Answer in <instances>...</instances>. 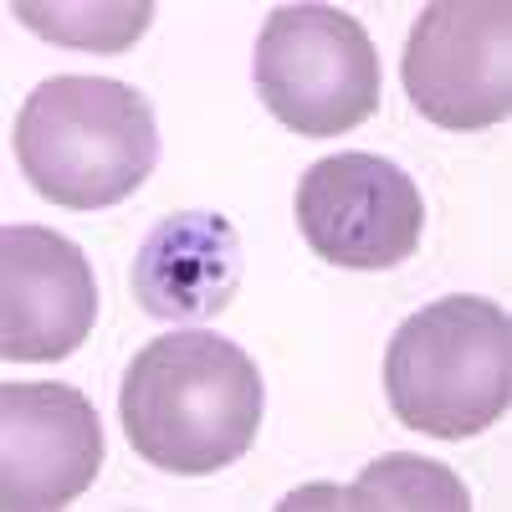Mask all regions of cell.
Wrapping results in <instances>:
<instances>
[{"mask_svg": "<svg viewBox=\"0 0 512 512\" xmlns=\"http://www.w3.org/2000/svg\"><path fill=\"white\" fill-rule=\"evenodd\" d=\"M21 26L77 52H123L149 31L154 0H113V6H72V0H11Z\"/></svg>", "mask_w": 512, "mask_h": 512, "instance_id": "8fae6325", "label": "cell"}, {"mask_svg": "<svg viewBox=\"0 0 512 512\" xmlns=\"http://www.w3.org/2000/svg\"><path fill=\"white\" fill-rule=\"evenodd\" d=\"M103 466V425L72 384L0 390V507L57 512L93 487Z\"/></svg>", "mask_w": 512, "mask_h": 512, "instance_id": "52a82bcc", "label": "cell"}, {"mask_svg": "<svg viewBox=\"0 0 512 512\" xmlns=\"http://www.w3.org/2000/svg\"><path fill=\"white\" fill-rule=\"evenodd\" d=\"M154 159V108L128 82L47 77L16 113V164L52 205L108 210L154 175Z\"/></svg>", "mask_w": 512, "mask_h": 512, "instance_id": "7a4b0ae2", "label": "cell"}, {"mask_svg": "<svg viewBox=\"0 0 512 512\" xmlns=\"http://www.w3.org/2000/svg\"><path fill=\"white\" fill-rule=\"evenodd\" d=\"M512 6L436 0L405 41V93L420 118L451 134L507 123L512 113Z\"/></svg>", "mask_w": 512, "mask_h": 512, "instance_id": "5b68a950", "label": "cell"}, {"mask_svg": "<svg viewBox=\"0 0 512 512\" xmlns=\"http://www.w3.org/2000/svg\"><path fill=\"white\" fill-rule=\"evenodd\" d=\"M466 512L472 492L466 482L441 461H425L410 451H390L374 466H364V477L354 487H297L282 497V512Z\"/></svg>", "mask_w": 512, "mask_h": 512, "instance_id": "30bf717a", "label": "cell"}, {"mask_svg": "<svg viewBox=\"0 0 512 512\" xmlns=\"http://www.w3.org/2000/svg\"><path fill=\"white\" fill-rule=\"evenodd\" d=\"M98 318V282L77 241L47 226L0 231V359L57 364Z\"/></svg>", "mask_w": 512, "mask_h": 512, "instance_id": "ba28073f", "label": "cell"}, {"mask_svg": "<svg viewBox=\"0 0 512 512\" xmlns=\"http://www.w3.org/2000/svg\"><path fill=\"white\" fill-rule=\"evenodd\" d=\"M241 287V241L226 216L180 210L164 216L134 256V297L149 318L195 323L231 308Z\"/></svg>", "mask_w": 512, "mask_h": 512, "instance_id": "9c48e42d", "label": "cell"}, {"mask_svg": "<svg viewBox=\"0 0 512 512\" xmlns=\"http://www.w3.org/2000/svg\"><path fill=\"white\" fill-rule=\"evenodd\" d=\"M297 231L333 267L390 272L415 256L425 231L420 185L395 159L328 154L297 185Z\"/></svg>", "mask_w": 512, "mask_h": 512, "instance_id": "8992f818", "label": "cell"}, {"mask_svg": "<svg viewBox=\"0 0 512 512\" xmlns=\"http://www.w3.org/2000/svg\"><path fill=\"white\" fill-rule=\"evenodd\" d=\"M256 93L303 139L349 134L379 108V52L338 6H277L256 36Z\"/></svg>", "mask_w": 512, "mask_h": 512, "instance_id": "277c9868", "label": "cell"}, {"mask_svg": "<svg viewBox=\"0 0 512 512\" xmlns=\"http://www.w3.org/2000/svg\"><path fill=\"white\" fill-rule=\"evenodd\" d=\"M384 395L400 425L436 441L482 436L512 405V318L492 297H436L384 354Z\"/></svg>", "mask_w": 512, "mask_h": 512, "instance_id": "3957f363", "label": "cell"}, {"mask_svg": "<svg viewBox=\"0 0 512 512\" xmlns=\"http://www.w3.org/2000/svg\"><path fill=\"white\" fill-rule=\"evenodd\" d=\"M128 446L175 477L241 461L262 425V374L221 333H164L134 354L118 390Z\"/></svg>", "mask_w": 512, "mask_h": 512, "instance_id": "6da1fadb", "label": "cell"}]
</instances>
